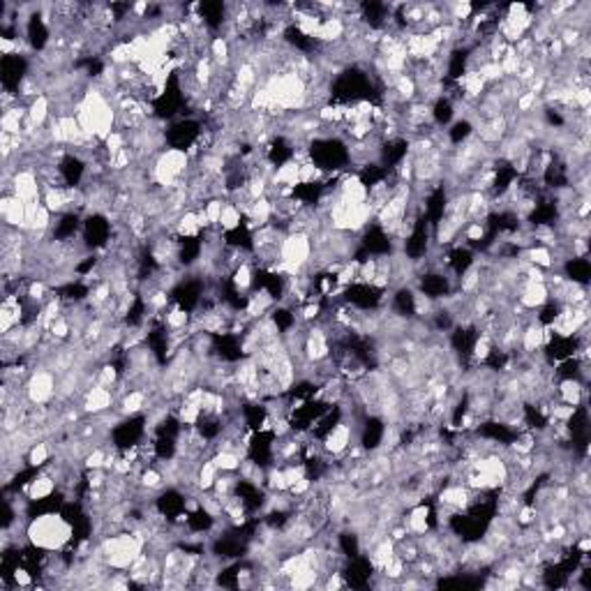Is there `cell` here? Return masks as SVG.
<instances>
[{
	"mask_svg": "<svg viewBox=\"0 0 591 591\" xmlns=\"http://www.w3.org/2000/svg\"><path fill=\"white\" fill-rule=\"evenodd\" d=\"M26 536L28 543L47 552H59L74 541V525L63 513H45L33 517L26 527Z\"/></svg>",
	"mask_w": 591,
	"mask_h": 591,
	"instance_id": "obj_1",
	"label": "cell"
}]
</instances>
